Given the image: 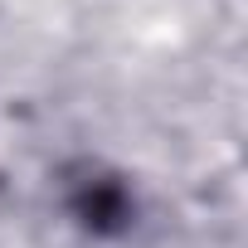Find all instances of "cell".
Segmentation results:
<instances>
[{
	"instance_id": "6da1fadb",
	"label": "cell",
	"mask_w": 248,
	"mask_h": 248,
	"mask_svg": "<svg viewBox=\"0 0 248 248\" xmlns=\"http://www.w3.org/2000/svg\"><path fill=\"white\" fill-rule=\"evenodd\" d=\"M73 214L93 229V233H117L132 224V195L122 190L117 180H83L73 190Z\"/></svg>"
}]
</instances>
